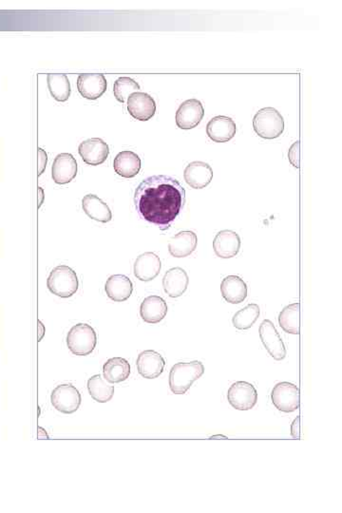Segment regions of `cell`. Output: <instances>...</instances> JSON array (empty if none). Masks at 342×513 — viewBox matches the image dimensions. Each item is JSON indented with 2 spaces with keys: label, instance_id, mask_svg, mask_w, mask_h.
Wrapping results in <instances>:
<instances>
[{
  "label": "cell",
  "instance_id": "16",
  "mask_svg": "<svg viewBox=\"0 0 342 513\" xmlns=\"http://www.w3.org/2000/svg\"><path fill=\"white\" fill-rule=\"evenodd\" d=\"M107 83L103 74H80L77 89L83 98L96 100L106 93Z\"/></svg>",
  "mask_w": 342,
  "mask_h": 513
},
{
  "label": "cell",
  "instance_id": "8",
  "mask_svg": "<svg viewBox=\"0 0 342 513\" xmlns=\"http://www.w3.org/2000/svg\"><path fill=\"white\" fill-rule=\"evenodd\" d=\"M228 401L234 409L251 410L258 402V391L251 383L237 382L228 389Z\"/></svg>",
  "mask_w": 342,
  "mask_h": 513
},
{
  "label": "cell",
  "instance_id": "5",
  "mask_svg": "<svg viewBox=\"0 0 342 513\" xmlns=\"http://www.w3.org/2000/svg\"><path fill=\"white\" fill-rule=\"evenodd\" d=\"M69 350L76 355H89L95 351L98 336L95 329L87 324H78L69 331L67 338Z\"/></svg>",
  "mask_w": 342,
  "mask_h": 513
},
{
  "label": "cell",
  "instance_id": "32",
  "mask_svg": "<svg viewBox=\"0 0 342 513\" xmlns=\"http://www.w3.org/2000/svg\"><path fill=\"white\" fill-rule=\"evenodd\" d=\"M139 90L140 85L129 77H120L113 86L114 96L121 103H125L132 93H138Z\"/></svg>",
  "mask_w": 342,
  "mask_h": 513
},
{
  "label": "cell",
  "instance_id": "15",
  "mask_svg": "<svg viewBox=\"0 0 342 513\" xmlns=\"http://www.w3.org/2000/svg\"><path fill=\"white\" fill-rule=\"evenodd\" d=\"M186 183L191 189H202L211 183L213 170L208 163L196 161L187 165L184 172Z\"/></svg>",
  "mask_w": 342,
  "mask_h": 513
},
{
  "label": "cell",
  "instance_id": "10",
  "mask_svg": "<svg viewBox=\"0 0 342 513\" xmlns=\"http://www.w3.org/2000/svg\"><path fill=\"white\" fill-rule=\"evenodd\" d=\"M204 115L205 109L201 101L198 99H189L179 107L176 112V125L184 131L194 129L203 120Z\"/></svg>",
  "mask_w": 342,
  "mask_h": 513
},
{
  "label": "cell",
  "instance_id": "13",
  "mask_svg": "<svg viewBox=\"0 0 342 513\" xmlns=\"http://www.w3.org/2000/svg\"><path fill=\"white\" fill-rule=\"evenodd\" d=\"M78 153L86 164L99 165L109 157L110 148L100 138H92L80 144Z\"/></svg>",
  "mask_w": 342,
  "mask_h": 513
},
{
  "label": "cell",
  "instance_id": "26",
  "mask_svg": "<svg viewBox=\"0 0 342 513\" xmlns=\"http://www.w3.org/2000/svg\"><path fill=\"white\" fill-rule=\"evenodd\" d=\"M82 208L90 219L98 222L106 223L112 219L109 206L95 194H88L82 199Z\"/></svg>",
  "mask_w": 342,
  "mask_h": 513
},
{
  "label": "cell",
  "instance_id": "18",
  "mask_svg": "<svg viewBox=\"0 0 342 513\" xmlns=\"http://www.w3.org/2000/svg\"><path fill=\"white\" fill-rule=\"evenodd\" d=\"M161 269L159 256L153 252H146L135 261L134 276L141 281H151L160 274Z\"/></svg>",
  "mask_w": 342,
  "mask_h": 513
},
{
  "label": "cell",
  "instance_id": "2",
  "mask_svg": "<svg viewBox=\"0 0 342 513\" xmlns=\"http://www.w3.org/2000/svg\"><path fill=\"white\" fill-rule=\"evenodd\" d=\"M205 373V366L200 361L179 362L172 366L170 373V388L175 394H184L193 383Z\"/></svg>",
  "mask_w": 342,
  "mask_h": 513
},
{
  "label": "cell",
  "instance_id": "14",
  "mask_svg": "<svg viewBox=\"0 0 342 513\" xmlns=\"http://www.w3.org/2000/svg\"><path fill=\"white\" fill-rule=\"evenodd\" d=\"M128 112L136 120H150L155 114V101L148 93H132L128 99Z\"/></svg>",
  "mask_w": 342,
  "mask_h": 513
},
{
  "label": "cell",
  "instance_id": "27",
  "mask_svg": "<svg viewBox=\"0 0 342 513\" xmlns=\"http://www.w3.org/2000/svg\"><path fill=\"white\" fill-rule=\"evenodd\" d=\"M131 365L123 358H110L103 366L105 379L112 384L125 382L131 376Z\"/></svg>",
  "mask_w": 342,
  "mask_h": 513
},
{
  "label": "cell",
  "instance_id": "7",
  "mask_svg": "<svg viewBox=\"0 0 342 513\" xmlns=\"http://www.w3.org/2000/svg\"><path fill=\"white\" fill-rule=\"evenodd\" d=\"M271 401L281 412L293 413L300 407L299 388L290 382L278 383L272 389Z\"/></svg>",
  "mask_w": 342,
  "mask_h": 513
},
{
  "label": "cell",
  "instance_id": "31",
  "mask_svg": "<svg viewBox=\"0 0 342 513\" xmlns=\"http://www.w3.org/2000/svg\"><path fill=\"white\" fill-rule=\"evenodd\" d=\"M261 310L258 305L250 303L244 309L237 312L232 319L233 326L239 330H247L252 327L260 317Z\"/></svg>",
  "mask_w": 342,
  "mask_h": 513
},
{
  "label": "cell",
  "instance_id": "4",
  "mask_svg": "<svg viewBox=\"0 0 342 513\" xmlns=\"http://www.w3.org/2000/svg\"><path fill=\"white\" fill-rule=\"evenodd\" d=\"M253 128L264 139H275L284 131V119L274 107H264L254 117Z\"/></svg>",
  "mask_w": 342,
  "mask_h": 513
},
{
  "label": "cell",
  "instance_id": "28",
  "mask_svg": "<svg viewBox=\"0 0 342 513\" xmlns=\"http://www.w3.org/2000/svg\"><path fill=\"white\" fill-rule=\"evenodd\" d=\"M88 391L93 399L98 403H107L114 394V386L107 383L101 375H95L88 380Z\"/></svg>",
  "mask_w": 342,
  "mask_h": 513
},
{
  "label": "cell",
  "instance_id": "6",
  "mask_svg": "<svg viewBox=\"0 0 342 513\" xmlns=\"http://www.w3.org/2000/svg\"><path fill=\"white\" fill-rule=\"evenodd\" d=\"M51 401L55 410L65 415H71L79 409L82 397L73 384L66 383L57 386L52 390Z\"/></svg>",
  "mask_w": 342,
  "mask_h": 513
},
{
  "label": "cell",
  "instance_id": "23",
  "mask_svg": "<svg viewBox=\"0 0 342 513\" xmlns=\"http://www.w3.org/2000/svg\"><path fill=\"white\" fill-rule=\"evenodd\" d=\"M197 244L198 238L194 232L182 231L170 240L168 251L175 258H186L194 252Z\"/></svg>",
  "mask_w": 342,
  "mask_h": 513
},
{
  "label": "cell",
  "instance_id": "33",
  "mask_svg": "<svg viewBox=\"0 0 342 513\" xmlns=\"http://www.w3.org/2000/svg\"><path fill=\"white\" fill-rule=\"evenodd\" d=\"M289 161H290L293 167H300V143L296 142L289 150L288 153Z\"/></svg>",
  "mask_w": 342,
  "mask_h": 513
},
{
  "label": "cell",
  "instance_id": "20",
  "mask_svg": "<svg viewBox=\"0 0 342 513\" xmlns=\"http://www.w3.org/2000/svg\"><path fill=\"white\" fill-rule=\"evenodd\" d=\"M105 291L113 302H122L131 297L134 284L125 275H112L105 284Z\"/></svg>",
  "mask_w": 342,
  "mask_h": 513
},
{
  "label": "cell",
  "instance_id": "11",
  "mask_svg": "<svg viewBox=\"0 0 342 513\" xmlns=\"http://www.w3.org/2000/svg\"><path fill=\"white\" fill-rule=\"evenodd\" d=\"M136 365L141 376L144 379H153L164 372L165 361L160 353L147 350L138 355Z\"/></svg>",
  "mask_w": 342,
  "mask_h": 513
},
{
  "label": "cell",
  "instance_id": "3",
  "mask_svg": "<svg viewBox=\"0 0 342 513\" xmlns=\"http://www.w3.org/2000/svg\"><path fill=\"white\" fill-rule=\"evenodd\" d=\"M47 286L55 296L68 299L76 293L79 288V281L76 273L71 267L59 266L52 270Z\"/></svg>",
  "mask_w": 342,
  "mask_h": 513
},
{
  "label": "cell",
  "instance_id": "1",
  "mask_svg": "<svg viewBox=\"0 0 342 513\" xmlns=\"http://www.w3.org/2000/svg\"><path fill=\"white\" fill-rule=\"evenodd\" d=\"M134 204L143 220L165 231L184 208L186 189L177 179L170 176H151L135 190Z\"/></svg>",
  "mask_w": 342,
  "mask_h": 513
},
{
  "label": "cell",
  "instance_id": "9",
  "mask_svg": "<svg viewBox=\"0 0 342 513\" xmlns=\"http://www.w3.org/2000/svg\"><path fill=\"white\" fill-rule=\"evenodd\" d=\"M259 333H260L261 341L269 355L275 360H283L286 357V348L274 324L269 319H264L261 322Z\"/></svg>",
  "mask_w": 342,
  "mask_h": 513
},
{
  "label": "cell",
  "instance_id": "12",
  "mask_svg": "<svg viewBox=\"0 0 342 513\" xmlns=\"http://www.w3.org/2000/svg\"><path fill=\"white\" fill-rule=\"evenodd\" d=\"M77 162L70 153H61L55 157L52 167V178L54 183L66 184L76 177Z\"/></svg>",
  "mask_w": 342,
  "mask_h": 513
},
{
  "label": "cell",
  "instance_id": "24",
  "mask_svg": "<svg viewBox=\"0 0 342 513\" xmlns=\"http://www.w3.org/2000/svg\"><path fill=\"white\" fill-rule=\"evenodd\" d=\"M223 299L232 305H239L247 297V285L238 276H228L220 283Z\"/></svg>",
  "mask_w": 342,
  "mask_h": 513
},
{
  "label": "cell",
  "instance_id": "35",
  "mask_svg": "<svg viewBox=\"0 0 342 513\" xmlns=\"http://www.w3.org/2000/svg\"><path fill=\"white\" fill-rule=\"evenodd\" d=\"M38 151H40V173H38V176H40L41 175H42L44 170H45V167L47 165V154L44 153L43 150H41V148H38Z\"/></svg>",
  "mask_w": 342,
  "mask_h": 513
},
{
  "label": "cell",
  "instance_id": "30",
  "mask_svg": "<svg viewBox=\"0 0 342 513\" xmlns=\"http://www.w3.org/2000/svg\"><path fill=\"white\" fill-rule=\"evenodd\" d=\"M47 81H48L49 93L55 100L65 102L70 98L71 83L66 74H48Z\"/></svg>",
  "mask_w": 342,
  "mask_h": 513
},
{
  "label": "cell",
  "instance_id": "29",
  "mask_svg": "<svg viewBox=\"0 0 342 513\" xmlns=\"http://www.w3.org/2000/svg\"><path fill=\"white\" fill-rule=\"evenodd\" d=\"M300 307L299 302L292 303L281 310L278 315V324L285 333L292 335L300 334Z\"/></svg>",
  "mask_w": 342,
  "mask_h": 513
},
{
  "label": "cell",
  "instance_id": "19",
  "mask_svg": "<svg viewBox=\"0 0 342 513\" xmlns=\"http://www.w3.org/2000/svg\"><path fill=\"white\" fill-rule=\"evenodd\" d=\"M237 126L232 118L216 117L212 118L206 126V134L216 143H225L235 136Z\"/></svg>",
  "mask_w": 342,
  "mask_h": 513
},
{
  "label": "cell",
  "instance_id": "34",
  "mask_svg": "<svg viewBox=\"0 0 342 513\" xmlns=\"http://www.w3.org/2000/svg\"><path fill=\"white\" fill-rule=\"evenodd\" d=\"M300 432V416H297V418H295L293 423L291 424L292 437L296 438V440H299Z\"/></svg>",
  "mask_w": 342,
  "mask_h": 513
},
{
  "label": "cell",
  "instance_id": "25",
  "mask_svg": "<svg viewBox=\"0 0 342 513\" xmlns=\"http://www.w3.org/2000/svg\"><path fill=\"white\" fill-rule=\"evenodd\" d=\"M115 172L123 178H134L140 172L141 159L134 151H125L118 153L113 162Z\"/></svg>",
  "mask_w": 342,
  "mask_h": 513
},
{
  "label": "cell",
  "instance_id": "17",
  "mask_svg": "<svg viewBox=\"0 0 342 513\" xmlns=\"http://www.w3.org/2000/svg\"><path fill=\"white\" fill-rule=\"evenodd\" d=\"M241 244L238 234L231 230H223L215 237L213 249L219 258L230 259L238 255Z\"/></svg>",
  "mask_w": 342,
  "mask_h": 513
},
{
  "label": "cell",
  "instance_id": "22",
  "mask_svg": "<svg viewBox=\"0 0 342 513\" xmlns=\"http://www.w3.org/2000/svg\"><path fill=\"white\" fill-rule=\"evenodd\" d=\"M189 275L181 267L168 270L163 278L164 290L170 297H181L189 288Z\"/></svg>",
  "mask_w": 342,
  "mask_h": 513
},
{
  "label": "cell",
  "instance_id": "21",
  "mask_svg": "<svg viewBox=\"0 0 342 513\" xmlns=\"http://www.w3.org/2000/svg\"><path fill=\"white\" fill-rule=\"evenodd\" d=\"M167 305L163 297L150 296L143 300L140 307V315L143 321L150 324H159L167 314Z\"/></svg>",
  "mask_w": 342,
  "mask_h": 513
}]
</instances>
